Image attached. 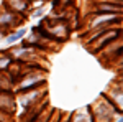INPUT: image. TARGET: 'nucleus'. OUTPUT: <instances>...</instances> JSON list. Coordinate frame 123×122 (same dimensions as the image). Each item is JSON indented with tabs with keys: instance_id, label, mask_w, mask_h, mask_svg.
Segmentation results:
<instances>
[{
	"instance_id": "obj_1",
	"label": "nucleus",
	"mask_w": 123,
	"mask_h": 122,
	"mask_svg": "<svg viewBox=\"0 0 123 122\" xmlns=\"http://www.w3.org/2000/svg\"><path fill=\"white\" fill-rule=\"evenodd\" d=\"M122 38V25L118 27H110V28H100L94 30V31H87V35L84 36V43L87 46L94 48L95 55H98L107 45H110L112 41Z\"/></svg>"
},
{
	"instance_id": "obj_2",
	"label": "nucleus",
	"mask_w": 123,
	"mask_h": 122,
	"mask_svg": "<svg viewBox=\"0 0 123 122\" xmlns=\"http://www.w3.org/2000/svg\"><path fill=\"white\" fill-rule=\"evenodd\" d=\"M87 111L90 112L94 122H112L117 115H122V111H118L113 104H110L102 94L92 106H87Z\"/></svg>"
},
{
	"instance_id": "obj_3",
	"label": "nucleus",
	"mask_w": 123,
	"mask_h": 122,
	"mask_svg": "<svg viewBox=\"0 0 123 122\" xmlns=\"http://www.w3.org/2000/svg\"><path fill=\"white\" fill-rule=\"evenodd\" d=\"M44 86H46L44 71H41V69H28V71L21 73L15 87H17L18 94H23V93H28V91H33V89L44 87Z\"/></svg>"
},
{
	"instance_id": "obj_4",
	"label": "nucleus",
	"mask_w": 123,
	"mask_h": 122,
	"mask_svg": "<svg viewBox=\"0 0 123 122\" xmlns=\"http://www.w3.org/2000/svg\"><path fill=\"white\" fill-rule=\"evenodd\" d=\"M122 25V15H108V13H92L90 22L85 25L87 31H94L100 28H110Z\"/></svg>"
},
{
	"instance_id": "obj_5",
	"label": "nucleus",
	"mask_w": 123,
	"mask_h": 122,
	"mask_svg": "<svg viewBox=\"0 0 123 122\" xmlns=\"http://www.w3.org/2000/svg\"><path fill=\"white\" fill-rule=\"evenodd\" d=\"M23 18H25V15H20V13L5 7L3 10H0V28L7 30V31L12 28H17L23 22Z\"/></svg>"
},
{
	"instance_id": "obj_6",
	"label": "nucleus",
	"mask_w": 123,
	"mask_h": 122,
	"mask_svg": "<svg viewBox=\"0 0 123 122\" xmlns=\"http://www.w3.org/2000/svg\"><path fill=\"white\" fill-rule=\"evenodd\" d=\"M105 99L108 101L110 104H113L115 107L118 109V111H122L123 107V89H122V81H118V84L113 83V84L110 86L105 93H102Z\"/></svg>"
},
{
	"instance_id": "obj_7",
	"label": "nucleus",
	"mask_w": 123,
	"mask_h": 122,
	"mask_svg": "<svg viewBox=\"0 0 123 122\" xmlns=\"http://www.w3.org/2000/svg\"><path fill=\"white\" fill-rule=\"evenodd\" d=\"M123 5L108 0H97L94 3L92 13H108V15H122Z\"/></svg>"
},
{
	"instance_id": "obj_8",
	"label": "nucleus",
	"mask_w": 123,
	"mask_h": 122,
	"mask_svg": "<svg viewBox=\"0 0 123 122\" xmlns=\"http://www.w3.org/2000/svg\"><path fill=\"white\" fill-rule=\"evenodd\" d=\"M17 101H15V94L10 89H0V111L3 112L13 114L15 112V106H17Z\"/></svg>"
},
{
	"instance_id": "obj_9",
	"label": "nucleus",
	"mask_w": 123,
	"mask_h": 122,
	"mask_svg": "<svg viewBox=\"0 0 123 122\" xmlns=\"http://www.w3.org/2000/svg\"><path fill=\"white\" fill-rule=\"evenodd\" d=\"M26 33H28L26 27H17V28H12V30L7 31V35H5V38H3V41H5V45H7V46L18 45L20 41L26 36Z\"/></svg>"
},
{
	"instance_id": "obj_10",
	"label": "nucleus",
	"mask_w": 123,
	"mask_h": 122,
	"mask_svg": "<svg viewBox=\"0 0 123 122\" xmlns=\"http://www.w3.org/2000/svg\"><path fill=\"white\" fill-rule=\"evenodd\" d=\"M41 94H43L41 87H39V89L28 91V93H23V94H20L18 102H20V106H21L23 109H26V107H31L33 104L41 102V101H39V99H41Z\"/></svg>"
},
{
	"instance_id": "obj_11",
	"label": "nucleus",
	"mask_w": 123,
	"mask_h": 122,
	"mask_svg": "<svg viewBox=\"0 0 123 122\" xmlns=\"http://www.w3.org/2000/svg\"><path fill=\"white\" fill-rule=\"evenodd\" d=\"M31 2L30 0H3V7L17 12L20 15H26V12L30 10Z\"/></svg>"
},
{
	"instance_id": "obj_12",
	"label": "nucleus",
	"mask_w": 123,
	"mask_h": 122,
	"mask_svg": "<svg viewBox=\"0 0 123 122\" xmlns=\"http://www.w3.org/2000/svg\"><path fill=\"white\" fill-rule=\"evenodd\" d=\"M13 63H15V58L12 56L10 51H2L0 53V73H5Z\"/></svg>"
},
{
	"instance_id": "obj_13",
	"label": "nucleus",
	"mask_w": 123,
	"mask_h": 122,
	"mask_svg": "<svg viewBox=\"0 0 123 122\" xmlns=\"http://www.w3.org/2000/svg\"><path fill=\"white\" fill-rule=\"evenodd\" d=\"M43 17H44V10H43V2H41V5L38 8H35L31 12V18H43Z\"/></svg>"
},
{
	"instance_id": "obj_14",
	"label": "nucleus",
	"mask_w": 123,
	"mask_h": 122,
	"mask_svg": "<svg viewBox=\"0 0 123 122\" xmlns=\"http://www.w3.org/2000/svg\"><path fill=\"white\" fill-rule=\"evenodd\" d=\"M0 122H13V114L0 111Z\"/></svg>"
},
{
	"instance_id": "obj_15",
	"label": "nucleus",
	"mask_w": 123,
	"mask_h": 122,
	"mask_svg": "<svg viewBox=\"0 0 123 122\" xmlns=\"http://www.w3.org/2000/svg\"><path fill=\"white\" fill-rule=\"evenodd\" d=\"M112 122H123V117H122V115H118V117H115Z\"/></svg>"
}]
</instances>
